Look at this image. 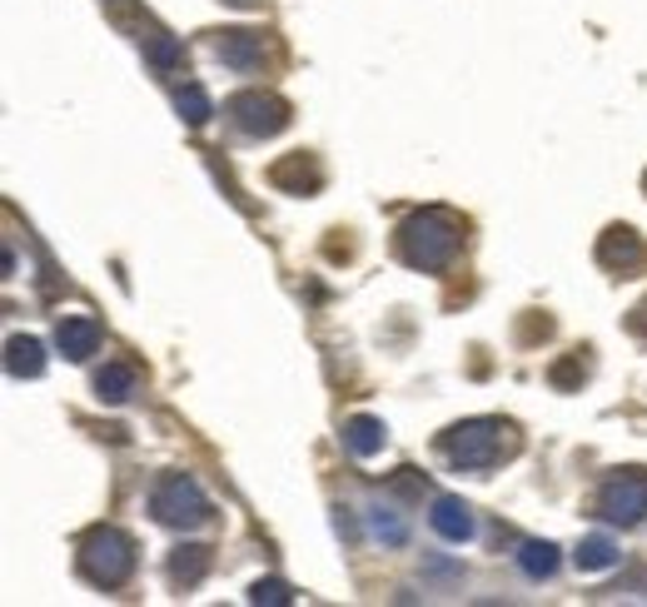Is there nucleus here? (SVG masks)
I'll list each match as a JSON object with an SVG mask.
<instances>
[{"label": "nucleus", "instance_id": "1", "mask_svg": "<svg viewBox=\"0 0 647 607\" xmlns=\"http://www.w3.org/2000/svg\"><path fill=\"white\" fill-rule=\"evenodd\" d=\"M459 220L444 210H424L413 214V220H403L399 230V255L409 269H424V274H438V269H448V259L459 255Z\"/></svg>", "mask_w": 647, "mask_h": 607}, {"label": "nucleus", "instance_id": "2", "mask_svg": "<svg viewBox=\"0 0 647 607\" xmlns=\"http://www.w3.org/2000/svg\"><path fill=\"white\" fill-rule=\"evenodd\" d=\"M438 448H444V458L453 468L478 473V468H494L503 454H513V429L498 419H473V423L448 429L444 438H438Z\"/></svg>", "mask_w": 647, "mask_h": 607}, {"label": "nucleus", "instance_id": "3", "mask_svg": "<svg viewBox=\"0 0 647 607\" xmlns=\"http://www.w3.org/2000/svg\"><path fill=\"white\" fill-rule=\"evenodd\" d=\"M80 572L95 587H120L135 572V548L120 528H95L80 543Z\"/></svg>", "mask_w": 647, "mask_h": 607}, {"label": "nucleus", "instance_id": "4", "mask_svg": "<svg viewBox=\"0 0 647 607\" xmlns=\"http://www.w3.org/2000/svg\"><path fill=\"white\" fill-rule=\"evenodd\" d=\"M150 513L165 528H200V523H210V498H204V488L189 473H170L150 493Z\"/></svg>", "mask_w": 647, "mask_h": 607}, {"label": "nucleus", "instance_id": "5", "mask_svg": "<svg viewBox=\"0 0 647 607\" xmlns=\"http://www.w3.org/2000/svg\"><path fill=\"white\" fill-rule=\"evenodd\" d=\"M598 513L612 528H637L647 518V479L643 473H612L598 488Z\"/></svg>", "mask_w": 647, "mask_h": 607}, {"label": "nucleus", "instance_id": "6", "mask_svg": "<svg viewBox=\"0 0 647 607\" xmlns=\"http://www.w3.org/2000/svg\"><path fill=\"white\" fill-rule=\"evenodd\" d=\"M224 115L235 120L245 135H254V140H270V135H279V129L289 125V106H284L279 95H264V90L235 95V100L224 106Z\"/></svg>", "mask_w": 647, "mask_h": 607}, {"label": "nucleus", "instance_id": "7", "mask_svg": "<svg viewBox=\"0 0 647 607\" xmlns=\"http://www.w3.org/2000/svg\"><path fill=\"white\" fill-rule=\"evenodd\" d=\"M643 255H647L643 239H637L627 224H612V230L598 239V264L602 269H623V274H627V269L643 264Z\"/></svg>", "mask_w": 647, "mask_h": 607}, {"label": "nucleus", "instance_id": "8", "mask_svg": "<svg viewBox=\"0 0 647 607\" xmlns=\"http://www.w3.org/2000/svg\"><path fill=\"white\" fill-rule=\"evenodd\" d=\"M214 55H220L229 71L249 75L259 60H264V36H259V30H224L220 46H214Z\"/></svg>", "mask_w": 647, "mask_h": 607}, {"label": "nucleus", "instance_id": "9", "mask_svg": "<svg viewBox=\"0 0 647 607\" xmlns=\"http://www.w3.org/2000/svg\"><path fill=\"white\" fill-rule=\"evenodd\" d=\"M55 349L65 354V359H90L95 349H100V324L95 319H85V314H71V319H60V329H55Z\"/></svg>", "mask_w": 647, "mask_h": 607}, {"label": "nucleus", "instance_id": "10", "mask_svg": "<svg viewBox=\"0 0 647 607\" xmlns=\"http://www.w3.org/2000/svg\"><path fill=\"white\" fill-rule=\"evenodd\" d=\"M428 523H434V533L448 537V543H469L473 537V513H469V503L463 498H438Z\"/></svg>", "mask_w": 647, "mask_h": 607}, {"label": "nucleus", "instance_id": "11", "mask_svg": "<svg viewBox=\"0 0 647 607\" xmlns=\"http://www.w3.org/2000/svg\"><path fill=\"white\" fill-rule=\"evenodd\" d=\"M270 179H274L279 189H289V195H314L324 175H319V164L309 160V154H289V160H279V164L270 170Z\"/></svg>", "mask_w": 647, "mask_h": 607}, {"label": "nucleus", "instance_id": "12", "mask_svg": "<svg viewBox=\"0 0 647 607\" xmlns=\"http://www.w3.org/2000/svg\"><path fill=\"white\" fill-rule=\"evenodd\" d=\"M5 369H11V379H40L46 374V349H40V339L15 334V339L5 344Z\"/></svg>", "mask_w": 647, "mask_h": 607}, {"label": "nucleus", "instance_id": "13", "mask_svg": "<svg viewBox=\"0 0 647 607\" xmlns=\"http://www.w3.org/2000/svg\"><path fill=\"white\" fill-rule=\"evenodd\" d=\"M135 384H140V374H135L129 363H105V369L95 374V394L105 398V404H129Z\"/></svg>", "mask_w": 647, "mask_h": 607}, {"label": "nucleus", "instance_id": "14", "mask_svg": "<svg viewBox=\"0 0 647 607\" xmlns=\"http://www.w3.org/2000/svg\"><path fill=\"white\" fill-rule=\"evenodd\" d=\"M204 572H210V548L189 543V548H175V553H170V583H175V587H195Z\"/></svg>", "mask_w": 647, "mask_h": 607}, {"label": "nucleus", "instance_id": "15", "mask_svg": "<svg viewBox=\"0 0 647 607\" xmlns=\"http://www.w3.org/2000/svg\"><path fill=\"white\" fill-rule=\"evenodd\" d=\"M344 448H349L353 458H374L378 448H384V423L364 419V413H359V419H349V423H344Z\"/></svg>", "mask_w": 647, "mask_h": 607}, {"label": "nucleus", "instance_id": "16", "mask_svg": "<svg viewBox=\"0 0 647 607\" xmlns=\"http://www.w3.org/2000/svg\"><path fill=\"white\" fill-rule=\"evenodd\" d=\"M369 528H374V537L388 543V548H399L403 537H409V523H403L399 508H388V503H374V508H369Z\"/></svg>", "mask_w": 647, "mask_h": 607}, {"label": "nucleus", "instance_id": "17", "mask_svg": "<svg viewBox=\"0 0 647 607\" xmlns=\"http://www.w3.org/2000/svg\"><path fill=\"white\" fill-rule=\"evenodd\" d=\"M612 562H618V543H612V537H583V543H577V568L583 572H608Z\"/></svg>", "mask_w": 647, "mask_h": 607}, {"label": "nucleus", "instance_id": "18", "mask_svg": "<svg viewBox=\"0 0 647 607\" xmlns=\"http://www.w3.org/2000/svg\"><path fill=\"white\" fill-rule=\"evenodd\" d=\"M145 60H150L154 71H175L179 60H185V46H179L175 36H165V30H154V36H145Z\"/></svg>", "mask_w": 647, "mask_h": 607}, {"label": "nucleus", "instance_id": "19", "mask_svg": "<svg viewBox=\"0 0 647 607\" xmlns=\"http://www.w3.org/2000/svg\"><path fill=\"white\" fill-rule=\"evenodd\" d=\"M518 568L528 572V578H553L558 572V548L553 543H523V548H518Z\"/></svg>", "mask_w": 647, "mask_h": 607}, {"label": "nucleus", "instance_id": "20", "mask_svg": "<svg viewBox=\"0 0 647 607\" xmlns=\"http://www.w3.org/2000/svg\"><path fill=\"white\" fill-rule=\"evenodd\" d=\"M175 110L185 115V125H204V120L214 115V106H210V95L200 90V85H185V90L175 95Z\"/></svg>", "mask_w": 647, "mask_h": 607}, {"label": "nucleus", "instance_id": "21", "mask_svg": "<svg viewBox=\"0 0 647 607\" xmlns=\"http://www.w3.org/2000/svg\"><path fill=\"white\" fill-rule=\"evenodd\" d=\"M583 374H588V369H583V354H573V359H563V363L553 369V384H558V388H573Z\"/></svg>", "mask_w": 647, "mask_h": 607}, {"label": "nucleus", "instance_id": "22", "mask_svg": "<svg viewBox=\"0 0 647 607\" xmlns=\"http://www.w3.org/2000/svg\"><path fill=\"white\" fill-rule=\"evenodd\" d=\"M249 603H289V587L284 583H254V593H249Z\"/></svg>", "mask_w": 647, "mask_h": 607}, {"label": "nucleus", "instance_id": "23", "mask_svg": "<svg viewBox=\"0 0 647 607\" xmlns=\"http://www.w3.org/2000/svg\"><path fill=\"white\" fill-rule=\"evenodd\" d=\"M627 334H637V339H647V299L637 304L633 314H627Z\"/></svg>", "mask_w": 647, "mask_h": 607}, {"label": "nucleus", "instance_id": "24", "mask_svg": "<svg viewBox=\"0 0 647 607\" xmlns=\"http://www.w3.org/2000/svg\"><path fill=\"white\" fill-rule=\"evenodd\" d=\"M224 5H239V11H254V5H264V0H224Z\"/></svg>", "mask_w": 647, "mask_h": 607}, {"label": "nucleus", "instance_id": "25", "mask_svg": "<svg viewBox=\"0 0 647 607\" xmlns=\"http://www.w3.org/2000/svg\"><path fill=\"white\" fill-rule=\"evenodd\" d=\"M643 189H647V175H643Z\"/></svg>", "mask_w": 647, "mask_h": 607}]
</instances>
